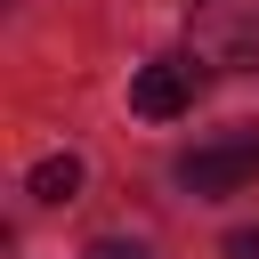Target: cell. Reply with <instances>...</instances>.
I'll return each mask as SVG.
<instances>
[{
	"label": "cell",
	"instance_id": "2",
	"mask_svg": "<svg viewBox=\"0 0 259 259\" xmlns=\"http://www.w3.org/2000/svg\"><path fill=\"white\" fill-rule=\"evenodd\" d=\"M194 89H202V65H194V57H154V65L130 73V113H146V121H178V113L194 105Z\"/></svg>",
	"mask_w": 259,
	"mask_h": 259
},
{
	"label": "cell",
	"instance_id": "3",
	"mask_svg": "<svg viewBox=\"0 0 259 259\" xmlns=\"http://www.w3.org/2000/svg\"><path fill=\"white\" fill-rule=\"evenodd\" d=\"M73 194H81V162H73V154L32 162V202H73Z\"/></svg>",
	"mask_w": 259,
	"mask_h": 259
},
{
	"label": "cell",
	"instance_id": "4",
	"mask_svg": "<svg viewBox=\"0 0 259 259\" xmlns=\"http://www.w3.org/2000/svg\"><path fill=\"white\" fill-rule=\"evenodd\" d=\"M227 259H259V235H227Z\"/></svg>",
	"mask_w": 259,
	"mask_h": 259
},
{
	"label": "cell",
	"instance_id": "1",
	"mask_svg": "<svg viewBox=\"0 0 259 259\" xmlns=\"http://www.w3.org/2000/svg\"><path fill=\"white\" fill-rule=\"evenodd\" d=\"M251 178H259V130H227V138L178 154V186L202 194V202H219V194H235V186H251Z\"/></svg>",
	"mask_w": 259,
	"mask_h": 259
},
{
	"label": "cell",
	"instance_id": "5",
	"mask_svg": "<svg viewBox=\"0 0 259 259\" xmlns=\"http://www.w3.org/2000/svg\"><path fill=\"white\" fill-rule=\"evenodd\" d=\"M89 259H146V251H138V243H97Z\"/></svg>",
	"mask_w": 259,
	"mask_h": 259
}]
</instances>
